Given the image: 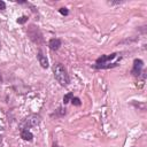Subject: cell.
I'll return each instance as SVG.
<instances>
[{
	"instance_id": "cell-1",
	"label": "cell",
	"mask_w": 147,
	"mask_h": 147,
	"mask_svg": "<svg viewBox=\"0 0 147 147\" xmlns=\"http://www.w3.org/2000/svg\"><path fill=\"white\" fill-rule=\"evenodd\" d=\"M53 72H54V77L57 80V83H60V85L62 86H67L70 83V78L69 75L67 72V69L61 64V63H56L53 67Z\"/></svg>"
},
{
	"instance_id": "cell-2",
	"label": "cell",
	"mask_w": 147,
	"mask_h": 147,
	"mask_svg": "<svg viewBox=\"0 0 147 147\" xmlns=\"http://www.w3.org/2000/svg\"><path fill=\"white\" fill-rule=\"evenodd\" d=\"M41 122V117L38 114H31L29 116H26L21 123H20V127L21 130H28L29 127H34L38 126Z\"/></svg>"
},
{
	"instance_id": "cell-3",
	"label": "cell",
	"mask_w": 147,
	"mask_h": 147,
	"mask_svg": "<svg viewBox=\"0 0 147 147\" xmlns=\"http://www.w3.org/2000/svg\"><path fill=\"white\" fill-rule=\"evenodd\" d=\"M28 36L30 37V39L34 44H41V42H44L42 33L40 32V30L36 25H30L28 28Z\"/></svg>"
},
{
	"instance_id": "cell-4",
	"label": "cell",
	"mask_w": 147,
	"mask_h": 147,
	"mask_svg": "<svg viewBox=\"0 0 147 147\" xmlns=\"http://www.w3.org/2000/svg\"><path fill=\"white\" fill-rule=\"evenodd\" d=\"M142 68H144V61L140 59H136L133 61V68H132L131 74L134 76H139L142 72Z\"/></svg>"
},
{
	"instance_id": "cell-5",
	"label": "cell",
	"mask_w": 147,
	"mask_h": 147,
	"mask_svg": "<svg viewBox=\"0 0 147 147\" xmlns=\"http://www.w3.org/2000/svg\"><path fill=\"white\" fill-rule=\"evenodd\" d=\"M117 53H113L110 55H101L99 59H96V64L95 65H102L106 63H110L111 60H114L115 57H117Z\"/></svg>"
},
{
	"instance_id": "cell-6",
	"label": "cell",
	"mask_w": 147,
	"mask_h": 147,
	"mask_svg": "<svg viewBox=\"0 0 147 147\" xmlns=\"http://www.w3.org/2000/svg\"><path fill=\"white\" fill-rule=\"evenodd\" d=\"M61 40L59 38H52L49 41H48V47L52 49V51H57L60 47H61Z\"/></svg>"
},
{
	"instance_id": "cell-7",
	"label": "cell",
	"mask_w": 147,
	"mask_h": 147,
	"mask_svg": "<svg viewBox=\"0 0 147 147\" xmlns=\"http://www.w3.org/2000/svg\"><path fill=\"white\" fill-rule=\"evenodd\" d=\"M37 57H38L39 64H40L42 68H48V60H47L46 55H44V54L39 51V52H38V54H37Z\"/></svg>"
},
{
	"instance_id": "cell-8",
	"label": "cell",
	"mask_w": 147,
	"mask_h": 147,
	"mask_svg": "<svg viewBox=\"0 0 147 147\" xmlns=\"http://www.w3.org/2000/svg\"><path fill=\"white\" fill-rule=\"evenodd\" d=\"M21 138L25 141H31L33 139V134L29 130H21Z\"/></svg>"
},
{
	"instance_id": "cell-9",
	"label": "cell",
	"mask_w": 147,
	"mask_h": 147,
	"mask_svg": "<svg viewBox=\"0 0 147 147\" xmlns=\"http://www.w3.org/2000/svg\"><path fill=\"white\" fill-rule=\"evenodd\" d=\"M72 96H74V93H71V92L67 93V94L63 96V103H64V105H65V103H68V102L72 99Z\"/></svg>"
},
{
	"instance_id": "cell-10",
	"label": "cell",
	"mask_w": 147,
	"mask_h": 147,
	"mask_svg": "<svg viewBox=\"0 0 147 147\" xmlns=\"http://www.w3.org/2000/svg\"><path fill=\"white\" fill-rule=\"evenodd\" d=\"M70 101H71V103H72L74 106H77V107L80 106V103H82V102H80V99L77 98V96H72V99H71Z\"/></svg>"
},
{
	"instance_id": "cell-11",
	"label": "cell",
	"mask_w": 147,
	"mask_h": 147,
	"mask_svg": "<svg viewBox=\"0 0 147 147\" xmlns=\"http://www.w3.org/2000/svg\"><path fill=\"white\" fill-rule=\"evenodd\" d=\"M56 115H57V116H64V115H65V108L59 107L57 110H56Z\"/></svg>"
},
{
	"instance_id": "cell-12",
	"label": "cell",
	"mask_w": 147,
	"mask_h": 147,
	"mask_svg": "<svg viewBox=\"0 0 147 147\" xmlns=\"http://www.w3.org/2000/svg\"><path fill=\"white\" fill-rule=\"evenodd\" d=\"M26 21H28V16H25V15L21 16L20 18H17V23H18V24H24Z\"/></svg>"
},
{
	"instance_id": "cell-13",
	"label": "cell",
	"mask_w": 147,
	"mask_h": 147,
	"mask_svg": "<svg viewBox=\"0 0 147 147\" xmlns=\"http://www.w3.org/2000/svg\"><path fill=\"white\" fill-rule=\"evenodd\" d=\"M59 11H60V14H62V15H64V16H67V15L69 14V10H68L67 8H64V7L60 8V9H59Z\"/></svg>"
},
{
	"instance_id": "cell-14",
	"label": "cell",
	"mask_w": 147,
	"mask_h": 147,
	"mask_svg": "<svg viewBox=\"0 0 147 147\" xmlns=\"http://www.w3.org/2000/svg\"><path fill=\"white\" fill-rule=\"evenodd\" d=\"M5 9H6V3L5 1L0 0V10H5Z\"/></svg>"
},
{
	"instance_id": "cell-15",
	"label": "cell",
	"mask_w": 147,
	"mask_h": 147,
	"mask_svg": "<svg viewBox=\"0 0 147 147\" xmlns=\"http://www.w3.org/2000/svg\"><path fill=\"white\" fill-rule=\"evenodd\" d=\"M122 1H108V5H121Z\"/></svg>"
},
{
	"instance_id": "cell-16",
	"label": "cell",
	"mask_w": 147,
	"mask_h": 147,
	"mask_svg": "<svg viewBox=\"0 0 147 147\" xmlns=\"http://www.w3.org/2000/svg\"><path fill=\"white\" fill-rule=\"evenodd\" d=\"M2 82V77H1V74H0V83Z\"/></svg>"
},
{
	"instance_id": "cell-17",
	"label": "cell",
	"mask_w": 147,
	"mask_h": 147,
	"mask_svg": "<svg viewBox=\"0 0 147 147\" xmlns=\"http://www.w3.org/2000/svg\"><path fill=\"white\" fill-rule=\"evenodd\" d=\"M1 142H2V137L0 136V144H1Z\"/></svg>"
},
{
	"instance_id": "cell-18",
	"label": "cell",
	"mask_w": 147,
	"mask_h": 147,
	"mask_svg": "<svg viewBox=\"0 0 147 147\" xmlns=\"http://www.w3.org/2000/svg\"><path fill=\"white\" fill-rule=\"evenodd\" d=\"M0 49H1V41H0Z\"/></svg>"
}]
</instances>
